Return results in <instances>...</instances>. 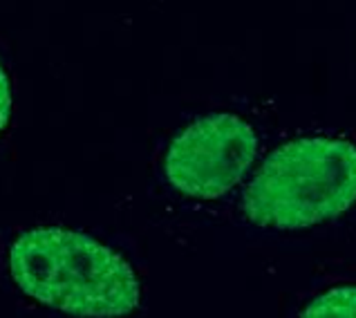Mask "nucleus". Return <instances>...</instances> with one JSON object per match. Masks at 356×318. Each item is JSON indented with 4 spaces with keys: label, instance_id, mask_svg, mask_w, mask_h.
Returning <instances> with one entry per match:
<instances>
[{
    "label": "nucleus",
    "instance_id": "3",
    "mask_svg": "<svg viewBox=\"0 0 356 318\" xmlns=\"http://www.w3.org/2000/svg\"><path fill=\"white\" fill-rule=\"evenodd\" d=\"M258 155V137L238 115L216 112L195 119L166 152L168 182L191 198L216 200L247 175Z\"/></svg>",
    "mask_w": 356,
    "mask_h": 318
},
{
    "label": "nucleus",
    "instance_id": "5",
    "mask_svg": "<svg viewBox=\"0 0 356 318\" xmlns=\"http://www.w3.org/2000/svg\"><path fill=\"white\" fill-rule=\"evenodd\" d=\"M9 117H12V86H9V77L0 63V135L5 132Z\"/></svg>",
    "mask_w": 356,
    "mask_h": 318
},
{
    "label": "nucleus",
    "instance_id": "4",
    "mask_svg": "<svg viewBox=\"0 0 356 318\" xmlns=\"http://www.w3.org/2000/svg\"><path fill=\"white\" fill-rule=\"evenodd\" d=\"M300 318H356V285H343L316 296Z\"/></svg>",
    "mask_w": 356,
    "mask_h": 318
},
{
    "label": "nucleus",
    "instance_id": "1",
    "mask_svg": "<svg viewBox=\"0 0 356 318\" xmlns=\"http://www.w3.org/2000/svg\"><path fill=\"white\" fill-rule=\"evenodd\" d=\"M9 271L29 299L79 318H119L139 305V280L119 253L90 235L36 227L9 249Z\"/></svg>",
    "mask_w": 356,
    "mask_h": 318
},
{
    "label": "nucleus",
    "instance_id": "2",
    "mask_svg": "<svg viewBox=\"0 0 356 318\" xmlns=\"http://www.w3.org/2000/svg\"><path fill=\"white\" fill-rule=\"evenodd\" d=\"M356 204V146L305 137L276 148L244 193L247 218L267 229H307Z\"/></svg>",
    "mask_w": 356,
    "mask_h": 318
}]
</instances>
